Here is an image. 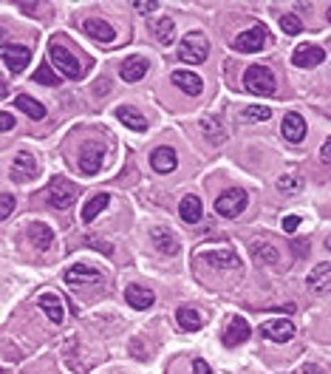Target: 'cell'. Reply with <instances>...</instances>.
I'll return each mask as SVG.
<instances>
[{"label":"cell","mask_w":331,"mask_h":374,"mask_svg":"<svg viewBox=\"0 0 331 374\" xmlns=\"http://www.w3.org/2000/svg\"><path fill=\"white\" fill-rule=\"evenodd\" d=\"M323 60H325V51L320 46H314V43H303V46H298L291 51V62L298 68H317Z\"/></svg>","instance_id":"cell-8"},{"label":"cell","mask_w":331,"mask_h":374,"mask_svg":"<svg viewBox=\"0 0 331 374\" xmlns=\"http://www.w3.org/2000/svg\"><path fill=\"white\" fill-rule=\"evenodd\" d=\"M125 300L133 306V309H151L153 306V300H156V295H153V289H147V287H139V284H130L128 289H125Z\"/></svg>","instance_id":"cell-18"},{"label":"cell","mask_w":331,"mask_h":374,"mask_svg":"<svg viewBox=\"0 0 331 374\" xmlns=\"http://www.w3.org/2000/svg\"><path fill=\"white\" fill-rule=\"evenodd\" d=\"M37 303H40V309L49 315L51 323H62V315L65 312H62V300L57 295H51V292L49 295H40V300H37Z\"/></svg>","instance_id":"cell-30"},{"label":"cell","mask_w":331,"mask_h":374,"mask_svg":"<svg viewBox=\"0 0 331 374\" xmlns=\"http://www.w3.org/2000/svg\"><path fill=\"white\" fill-rule=\"evenodd\" d=\"M325 247H328V250H331V238H328V241H325Z\"/></svg>","instance_id":"cell-44"},{"label":"cell","mask_w":331,"mask_h":374,"mask_svg":"<svg viewBox=\"0 0 331 374\" xmlns=\"http://www.w3.org/2000/svg\"><path fill=\"white\" fill-rule=\"evenodd\" d=\"M173 83L187 94V96H198L201 94V77L193 74V71H176L173 74Z\"/></svg>","instance_id":"cell-26"},{"label":"cell","mask_w":331,"mask_h":374,"mask_svg":"<svg viewBox=\"0 0 331 374\" xmlns=\"http://www.w3.org/2000/svg\"><path fill=\"white\" fill-rule=\"evenodd\" d=\"M178 216L184 219V224H198L201 216H204V207H201V198L198 196H184L181 204H178Z\"/></svg>","instance_id":"cell-20"},{"label":"cell","mask_w":331,"mask_h":374,"mask_svg":"<svg viewBox=\"0 0 331 374\" xmlns=\"http://www.w3.org/2000/svg\"><path fill=\"white\" fill-rule=\"evenodd\" d=\"M83 31L88 34V37H94L96 43H114V40H117V31L110 28V23H105V20H99V17H88V20L83 23Z\"/></svg>","instance_id":"cell-10"},{"label":"cell","mask_w":331,"mask_h":374,"mask_svg":"<svg viewBox=\"0 0 331 374\" xmlns=\"http://www.w3.org/2000/svg\"><path fill=\"white\" fill-rule=\"evenodd\" d=\"M207 54H210V40L204 37L201 31H190V34H184V40L178 43V60L190 62V65L204 62V60H207Z\"/></svg>","instance_id":"cell-1"},{"label":"cell","mask_w":331,"mask_h":374,"mask_svg":"<svg viewBox=\"0 0 331 374\" xmlns=\"http://www.w3.org/2000/svg\"><path fill=\"white\" fill-rule=\"evenodd\" d=\"M34 176H37V162H34V156L26 153V151H20V153L15 156V179H17V182H28V179H34Z\"/></svg>","instance_id":"cell-24"},{"label":"cell","mask_w":331,"mask_h":374,"mask_svg":"<svg viewBox=\"0 0 331 374\" xmlns=\"http://www.w3.org/2000/svg\"><path fill=\"white\" fill-rule=\"evenodd\" d=\"M280 28L286 34H300L303 31V23H300L298 15H280Z\"/></svg>","instance_id":"cell-36"},{"label":"cell","mask_w":331,"mask_h":374,"mask_svg":"<svg viewBox=\"0 0 331 374\" xmlns=\"http://www.w3.org/2000/svg\"><path fill=\"white\" fill-rule=\"evenodd\" d=\"M266 40H269V28L264 23H255L252 28L241 31L238 37L232 40V49L235 51H244V54H255V51H261L266 46Z\"/></svg>","instance_id":"cell-4"},{"label":"cell","mask_w":331,"mask_h":374,"mask_svg":"<svg viewBox=\"0 0 331 374\" xmlns=\"http://www.w3.org/2000/svg\"><path fill=\"white\" fill-rule=\"evenodd\" d=\"M0 57H3L6 68H9V71H15V74L26 71L28 62H31V51L26 46H15V43H3V46H0Z\"/></svg>","instance_id":"cell-7"},{"label":"cell","mask_w":331,"mask_h":374,"mask_svg":"<svg viewBox=\"0 0 331 374\" xmlns=\"http://www.w3.org/2000/svg\"><path fill=\"white\" fill-rule=\"evenodd\" d=\"M147 68H151V62H147L144 57H128V60L119 65V77H122L125 83H139V80H144Z\"/></svg>","instance_id":"cell-15"},{"label":"cell","mask_w":331,"mask_h":374,"mask_svg":"<svg viewBox=\"0 0 331 374\" xmlns=\"http://www.w3.org/2000/svg\"><path fill=\"white\" fill-rule=\"evenodd\" d=\"M133 9H136L139 15H151V12H156V9H159V3H156V0H136Z\"/></svg>","instance_id":"cell-38"},{"label":"cell","mask_w":331,"mask_h":374,"mask_svg":"<svg viewBox=\"0 0 331 374\" xmlns=\"http://www.w3.org/2000/svg\"><path fill=\"white\" fill-rule=\"evenodd\" d=\"M303 371H306V374H323V371H320V368H317V366H306V368H303Z\"/></svg>","instance_id":"cell-43"},{"label":"cell","mask_w":331,"mask_h":374,"mask_svg":"<svg viewBox=\"0 0 331 374\" xmlns=\"http://www.w3.org/2000/svg\"><path fill=\"white\" fill-rule=\"evenodd\" d=\"M193 374H212V368L204 360H193Z\"/></svg>","instance_id":"cell-41"},{"label":"cell","mask_w":331,"mask_h":374,"mask_svg":"<svg viewBox=\"0 0 331 374\" xmlns=\"http://www.w3.org/2000/svg\"><path fill=\"white\" fill-rule=\"evenodd\" d=\"M49 62L57 68V71L62 74V77H68V80H80L83 77V68H80V62H77V57H74L65 46H60V43H51V49H49Z\"/></svg>","instance_id":"cell-5"},{"label":"cell","mask_w":331,"mask_h":374,"mask_svg":"<svg viewBox=\"0 0 331 374\" xmlns=\"http://www.w3.org/2000/svg\"><path fill=\"white\" fill-rule=\"evenodd\" d=\"M176 321H178V329H184V332L201 329V315L193 309V306H178V309H176Z\"/></svg>","instance_id":"cell-29"},{"label":"cell","mask_w":331,"mask_h":374,"mask_svg":"<svg viewBox=\"0 0 331 374\" xmlns=\"http://www.w3.org/2000/svg\"><path fill=\"white\" fill-rule=\"evenodd\" d=\"M249 334H252V329H249V323L244 321V318H232L230 321V329H224V346H241V343H246L249 340Z\"/></svg>","instance_id":"cell-19"},{"label":"cell","mask_w":331,"mask_h":374,"mask_svg":"<svg viewBox=\"0 0 331 374\" xmlns=\"http://www.w3.org/2000/svg\"><path fill=\"white\" fill-rule=\"evenodd\" d=\"M264 337L272 340V343H289V340L294 337V323L280 318V321H269L264 326Z\"/></svg>","instance_id":"cell-13"},{"label":"cell","mask_w":331,"mask_h":374,"mask_svg":"<svg viewBox=\"0 0 331 374\" xmlns=\"http://www.w3.org/2000/svg\"><path fill=\"white\" fill-rule=\"evenodd\" d=\"M300 187H303V179H300V176L286 173V176L278 179V190H280V193H298Z\"/></svg>","instance_id":"cell-35"},{"label":"cell","mask_w":331,"mask_h":374,"mask_svg":"<svg viewBox=\"0 0 331 374\" xmlns=\"http://www.w3.org/2000/svg\"><path fill=\"white\" fill-rule=\"evenodd\" d=\"M246 204H249L246 190L232 187V190L221 193V196L215 198V213H218V216H224V219H238V216L246 210Z\"/></svg>","instance_id":"cell-3"},{"label":"cell","mask_w":331,"mask_h":374,"mask_svg":"<svg viewBox=\"0 0 331 374\" xmlns=\"http://www.w3.org/2000/svg\"><path fill=\"white\" fill-rule=\"evenodd\" d=\"M77 196H80V187L74 185V182H68L62 176L51 179V185H49V201L54 204L57 210H68L71 204L77 201Z\"/></svg>","instance_id":"cell-6"},{"label":"cell","mask_w":331,"mask_h":374,"mask_svg":"<svg viewBox=\"0 0 331 374\" xmlns=\"http://www.w3.org/2000/svg\"><path fill=\"white\" fill-rule=\"evenodd\" d=\"M15 105H17L26 117H31V119H46V105H43V102H37L34 96H28V94H20V96L15 99Z\"/></svg>","instance_id":"cell-28"},{"label":"cell","mask_w":331,"mask_h":374,"mask_svg":"<svg viewBox=\"0 0 331 374\" xmlns=\"http://www.w3.org/2000/svg\"><path fill=\"white\" fill-rule=\"evenodd\" d=\"M34 83H40V85H49V88H54L60 80H57V74L51 71V62H43L40 68H37V71H34V77H31Z\"/></svg>","instance_id":"cell-33"},{"label":"cell","mask_w":331,"mask_h":374,"mask_svg":"<svg viewBox=\"0 0 331 374\" xmlns=\"http://www.w3.org/2000/svg\"><path fill=\"white\" fill-rule=\"evenodd\" d=\"M102 156H105V148L102 145H85L83 153H80V170L85 176H94L99 173V167H102Z\"/></svg>","instance_id":"cell-12"},{"label":"cell","mask_w":331,"mask_h":374,"mask_svg":"<svg viewBox=\"0 0 331 374\" xmlns=\"http://www.w3.org/2000/svg\"><path fill=\"white\" fill-rule=\"evenodd\" d=\"M151 235H153V244H156L159 253H164V255H176L178 253V238L167 227H153Z\"/></svg>","instance_id":"cell-21"},{"label":"cell","mask_w":331,"mask_h":374,"mask_svg":"<svg viewBox=\"0 0 331 374\" xmlns=\"http://www.w3.org/2000/svg\"><path fill=\"white\" fill-rule=\"evenodd\" d=\"M28 238H31V244L37 247V250H49L51 247V241H54V232H51V227H46V224H40V221H34L31 227H28Z\"/></svg>","instance_id":"cell-25"},{"label":"cell","mask_w":331,"mask_h":374,"mask_svg":"<svg viewBox=\"0 0 331 374\" xmlns=\"http://www.w3.org/2000/svg\"><path fill=\"white\" fill-rule=\"evenodd\" d=\"M283 136L289 142H294V145H300L303 139H306V119L300 117V114H286L283 117Z\"/></svg>","instance_id":"cell-16"},{"label":"cell","mask_w":331,"mask_h":374,"mask_svg":"<svg viewBox=\"0 0 331 374\" xmlns=\"http://www.w3.org/2000/svg\"><path fill=\"white\" fill-rule=\"evenodd\" d=\"M12 210H15V196L3 193V196H0V219H9Z\"/></svg>","instance_id":"cell-37"},{"label":"cell","mask_w":331,"mask_h":374,"mask_svg":"<svg viewBox=\"0 0 331 374\" xmlns=\"http://www.w3.org/2000/svg\"><path fill=\"white\" fill-rule=\"evenodd\" d=\"M201 261H207L215 269H241V258L232 250H215V253H198Z\"/></svg>","instance_id":"cell-11"},{"label":"cell","mask_w":331,"mask_h":374,"mask_svg":"<svg viewBox=\"0 0 331 374\" xmlns=\"http://www.w3.org/2000/svg\"><path fill=\"white\" fill-rule=\"evenodd\" d=\"M102 284V272L88 266V264H74L68 272H65V284Z\"/></svg>","instance_id":"cell-14"},{"label":"cell","mask_w":331,"mask_h":374,"mask_svg":"<svg viewBox=\"0 0 331 374\" xmlns=\"http://www.w3.org/2000/svg\"><path fill=\"white\" fill-rule=\"evenodd\" d=\"M272 117V111L266 108V105H249L246 111H244V119L246 122H266Z\"/></svg>","instance_id":"cell-34"},{"label":"cell","mask_w":331,"mask_h":374,"mask_svg":"<svg viewBox=\"0 0 331 374\" xmlns=\"http://www.w3.org/2000/svg\"><path fill=\"white\" fill-rule=\"evenodd\" d=\"M252 258L261 264V266H278V261H280V255H278V250L269 244V241H252Z\"/></svg>","instance_id":"cell-23"},{"label":"cell","mask_w":331,"mask_h":374,"mask_svg":"<svg viewBox=\"0 0 331 374\" xmlns=\"http://www.w3.org/2000/svg\"><path fill=\"white\" fill-rule=\"evenodd\" d=\"M298 227H300V216H286V219H283V230H286V232H294Z\"/></svg>","instance_id":"cell-39"},{"label":"cell","mask_w":331,"mask_h":374,"mask_svg":"<svg viewBox=\"0 0 331 374\" xmlns=\"http://www.w3.org/2000/svg\"><path fill=\"white\" fill-rule=\"evenodd\" d=\"M176 162H178V156H176V151L173 148H167V145H162V148H156L153 153H151V167L156 170V173H173L176 170Z\"/></svg>","instance_id":"cell-17"},{"label":"cell","mask_w":331,"mask_h":374,"mask_svg":"<svg viewBox=\"0 0 331 374\" xmlns=\"http://www.w3.org/2000/svg\"><path fill=\"white\" fill-rule=\"evenodd\" d=\"M309 289L314 295H328L331 292V261H323L309 272Z\"/></svg>","instance_id":"cell-9"},{"label":"cell","mask_w":331,"mask_h":374,"mask_svg":"<svg viewBox=\"0 0 331 374\" xmlns=\"http://www.w3.org/2000/svg\"><path fill=\"white\" fill-rule=\"evenodd\" d=\"M110 204V193H96V196H91L88 201H85V207H83V221L85 224H91L105 207Z\"/></svg>","instance_id":"cell-27"},{"label":"cell","mask_w":331,"mask_h":374,"mask_svg":"<svg viewBox=\"0 0 331 374\" xmlns=\"http://www.w3.org/2000/svg\"><path fill=\"white\" fill-rule=\"evenodd\" d=\"M117 119H119L125 128L136 130V133H144V130H147V119H144L133 105H119V108H117Z\"/></svg>","instance_id":"cell-22"},{"label":"cell","mask_w":331,"mask_h":374,"mask_svg":"<svg viewBox=\"0 0 331 374\" xmlns=\"http://www.w3.org/2000/svg\"><path fill=\"white\" fill-rule=\"evenodd\" d=\"M201 128H204V133H207V139L212 142V145H221L227 139V130L221 128V122L215 119V117H207L204 122H201Z\"/></svg>","instance_id":"cell-32"},{"label":"cell","mask_w":331,"mask_h":374,"mask_svg":"<svg viewBox=\"0 0 331 374\" xmlns=\"http://www.w3.org/2000/svg\"><path fill=\"white\" fill-rule=\"evenodd\" d=\"M244 85H246V91H252L257 96H272L275 94V74L266 65H249L244 74Z\"/></svg>","instance_id":"cell-2"},{"label":"cell","mask_w":331,"mask_h":374,"mask_svg":"<svg viewBox=\"0 0 331 374\" xmlns=\"http://www.w3.org/2000/svg\"><path fill=\"white\" fill-rule=\"evenodd\" d=\"M151 31H153V37H156L162 46H170L173 37H176V26H173L170 17H159V20L151 26Z\"/></svg>","instance_id":"cell-31"},{"label":"cell","mask_w":331,"mask_h":374,"mask_svg":"<svg viewBox=\"0 0 331 374\" xmlns=\"http://www.w3.org/2000/svg\"><path fill=\"white\" fill-rule=\"evenodd\" d=\"M0 128H3V130H12V128H15V117L3 111V114H0Z\"/></svg>","instance_id":"cell-42"},{"label":"cell","mask_w":331,"mask_h":374,"mask_svg":"<svg viewBox=\"0 0 331 374\" xmlns=\"http://www.w3.org/2000/svg\"><path fill=\"white\" fill-rule=\"evenodd\" d=\"M320 159H323L325 164H331V136H328V139L323 142V148H320Z\"/></svg>","instance_id":"cell-40"},{"label":"cell","mask_w":331,"mask_h":374,"mask_svg":"<svg viewBox=\"0 0 331 374\" xmlns=\"http://www.w3.org/2000/svg\"><path fill=\"white\" fill-rule=\"evenodd\" d=\"M328 23H331V6H328Z\"/></svg>","instance_id":"cell-45"}]
</instances>
